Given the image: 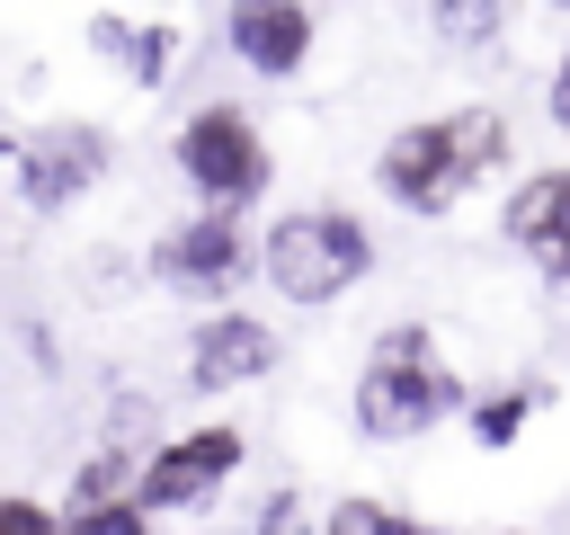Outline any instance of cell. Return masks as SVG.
I'll return each instance as SVG.
<instances>
[{
    "label": "cell",
    "mask_w": 570,
    "mask_h": 535,
    "mask_svg": "<svg viewBox=\"0 0 570 535\" xmlns=\"http://www.w3.org/2000/svg\"><path fill=\"white\" fill-rule=\"evenodd\" d=\"M276 366V330L258 321V312H214V321H196V339H187V383L196 392H240V383H258Z\"/></svg>",
    "instance_id": "cell-10"
},
{
    "label": "cell",
    "mask_w": 570,
    "mask_h": 535,
    "mask_svg": "<svg viewBox=\"0 0 570 535\" xmlns=\"http://www.w3.org/2000/svg\"><path fill=\"white\" fill-rule=\"evenodd\" d=\"M9 169H18V196H27L36 214H62L71 196L98 187V169H107V134H98V125H45V134H18V143H9Z\"/></svg>",
    "instance_id": "cell-6"
},
{
    "label": "cell",
    "mask_w": 570,
    "mask_h": 535,
    "mask_svg": "<svg viewBox=\"0 0 570 535\" xmlns=\"http://www.w3.org/2000/svg\"><path fill=\"white\" fill-rule=\"evenodd\" d=\"M258 535H312L303 490H267V499H258Z\"/></svg>",
    "instance_id": "cell-18"
},
{
    "label": "cell",
    "mask_w": 570,
    "mask_h": 535,
    "mask_svg": "<svg viewBox=\"0 0 570 535\" xmlns=\"http://www.w3.org/2000/svg\"><path fill=\"white\" fill-rule=\"evenodd\" d=\"M499 232H508V250H517L552 294H570V169L517 178L508 205H499Z\"/></svg>",
    "instance_id": "cell-7"
},
{
    "label": "cell",
    "mask_w": 570,
    "mask_h": 535,
    "mask_svg": "<svg viewBox=\"0 0 570 535\" xmlns=\"http://www.w3.org/2000/svg\"><path fill=\"white\" fill-rule=\"evenodd\" d=\"M223 36L258 80H294L312 62V9L303 0H223Z\"/></svg>",
    "instance_id": "cell-9"
},
{
    "label": "cell",
    "mask_w": 570,
    "mask_h": 535,
    "mask_svg": "<svg viewBox=\"0 0 570 535\" xmlns=\"http://www.w3.org/2000/svg\"><path fill=\"white\" fill-rule=\"evenodd\" d=\"M543 107H552V125L570 134V54H561V71H552V89H543Z\"/></svg>",
    "instance_id": "cell-19"
},
{
    "label": "cell",
    "mask_w": 570,
    "mask_h": 535,
    "mask_svg": "<svg viewBox=\"0 0 570 535\" xmlns=\"http://www.w3.org/2000/svg\"><path fill=\"white\" fill-rule=\"evenodd\" d=\"M321 535H436V526H419V517H401L392 499H365V490H356V499H338V508H330V526H321Z\"/></svg>",
    "instance_id": "cell-15"
},
{
    "label": "cell",
    "mask_w": 570,
    "mask_h": 535,
    "mask_svg": "<svg viewBox=\"0 0 570 535\" xmlns=\"http://www.w3.org/2000/svg\"><path fill=\"white\" fill-rule=\"evenodd\" d=\"M71 535H151V499H142V490L89 499V508H71Z\"/></svg>",
    "instance_id": "cell-16"
},
{
    "label": "cell",
    "mask_w": 570,
    "mask_h": 535,
    "mask_svg": "<svg viewBox=\"0 0 570 535\" xmlns=\"http://www.w3.org/2000/svg\"><path fill=\"white\" fill-rule=\"evenodd\" d=\"M561 9H570V0H561Z\"/></svg>",
    "instance_id": "cell-20"
},
{
    "label": "cell",
    "mask_w": 570,
    "mask_h": 535,
    "mask_svg": "<svg viewBox=\"0 0 570 535\" xmlns=\"http://www.w3.org/2000/svg\"><path fill=\"white\" fill-rule=\"evenodd\" d=\"M98 54H116L134 89H160V71H169V54H178V27H125V18H98Z\"/></svg>",
    "instance_id": "cell-12"
},
{
    "label": "cell",
    "mask_w": 570,
    "mask_h": 535,
    "mask_svg": "<svg viewBox=\"0 0 570 535\" xmlns=\"http://www.w3.org/2000/svg\"><path fill=\"white\" fill-rule=\"evenodd\" d=\"M428 27L445 45H490L508 27V0H428Z\"/></svg>",
    "instance_id": "cell-14"
},
{
    "label": "cell",
    "mask_w": 570,
    "mask_h": 535,
    "mask_svg": "<svg viewBox=\"0 0 570 535\" xmlns=\"http://www.w3.org/2000/svg\"><path fill=\"white\" fill-rule=\"evenodd\" d=\"M142 464H151V455H142V437H134V428L116 419V428L98 437V455H89V464L71 473V508H89V499H125V490H142Z\"/></svg>",
    "instance_id": "cell-11"
},
{
    "label": "cell",
    "mask_w": 570,
    "mask_h": 535,
    "mask_svg": "<svg viewBox=\"0 0 570 535\" xmlns=\"http://www.w3.org/2000/svg\"><path fill=\"white\" fill-rule=\"evenodd\" d=\"M249 268V232H240V205H205L196 223L160 232L151 241V276L178 285V294H232Z\"/></svg>",
    "instance_id": "cell-5"
},
{
    "label": "cell",
    "mask_w": 570,
    "mask_h": 535,
    "mask_svg": "<svg viewBox=\"0 0 570 535\" xmlns=\"http://www.w3.org/2000/svg\"><path fill=\"white\" fill-rule=\"evenodd\" d=\"M534 401H543V383H508V392H481L472 401V446H517V428L534 419Z\"/></svg>",
    "instance_id": "cell-13"
},
{
    "label": "cell",
    "mask_w": 570,
    "mask_h": 535,
    "mask_svg": "<svg viewBox=\"0 0 570 535\" xmlns=\"http://www.w3.org/2000/svg\"><path fill=\"white\" fill-rule=\"evenodd\" d=\"M258 268L285 303H338L365 268H374V232L347 214V205H294L267 223L258 241Z\"/></svg>",
    "instance_id": "cell-3"
},
{
    "label": "cell",
    "mask_w": 570,
    "mask_h": 535,
    "mask_svg": "<svg viewBox=\"0 0 570 535\" xmlns=\"http://www.w3.org/2000/svg\"><path fill=\"white\" fill-rule=\"evenodd\" d=\"M454 410H472V392H463V374L445 366L436 330H428V321L374 330V348H365V366H356V437L401 446V437H428V428L454 419Z\"/></svg>",
    "instance_id": "cell-2"
},
{
    "label": "cell",
    "mask_w": 570,
    "mask_h": 535,
    "mask_svg": "<svg viewBox=\"0 0 570 535\" xmlns=\"http://www.w3.org/2000/svg\"><path fill=\"white\" fill-rule=\"evenodd\" d=\"M240 455H249V437L240 428H187V437H160L151 446V464H142V499L151 508H196V499H214L232 473H240Z\"/></svg>",
    "instance_id": "cell-8"
},
{
    "label": "cell",
    "mask_w": 570,
    "mask_h": 535,
    "mask_svg": "<svg viewBox=\"0 0 570 535\" xmlns=\"http://www.w3.org/2000/svg\"><path fill=\"white\" fill-rule=\"evenodd\" d=\"M178 178L205 196V205H249L258 187H267V143H258V125L240 116V107H196L187 125H178Z\"/></svg>",
    "instance_id": "cell-4"
},
{
    "label": "cell",
    "mask_w": 570,
    "mask_h": 535,
    "mask_svg": "<svg viewBox=\"0 0 570 535\" xmlns=\"http://www.w3.org/2000/svg\"><path fill=\"white\" fill-rule=\"evenodd\" d=\"M499 152H508V116H499V107H454V116L401 125V134L374 152V178H383V196H392L401 214L436 223V214H454V205L499 169Z\"/></svg>",
    "instance_id": "cell-1"
},
{
    "label": "cell",
    "mask_w": 570,
    "mask_h": 535,
    "mask_svg": "<svg viewBox=\"0 0 570 535\" xmlns=\"http://www.w3.org/2000/svg\"><path fill=\"white\" fill-rule=\"evenodd\" d=\"M0 535H71V517H53L45 499H0Z\"/></svg>",
    "instance_id": "cell-17"
}]
</instances>
